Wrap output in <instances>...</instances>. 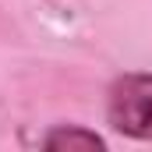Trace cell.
<instances>
[{"instance_id": "2", "label": "cell", "mask_w": 152, "mask_h": 152, "mask_svg": "<svg viewBox=\"0 0 152 152\" xmlns=\"http://www.w3.org/2000/svg\"><path fill=\"white\" fill-rule=\"evenodd\" d=\"M42 149H50V152H75V149L103 152L106 149V138L96 134V131H88V127H81V124H57L53 131H46Z\"/></svg>"}, {"instance_id": "1", "label": "cell", "mask_w": 152, "mask_h": 152, "mask_svg": "<svg viewBox=\"0 0 152 152\" xmlns=\"http://www.w3.org/2000/svg\"><path fill=\"white\" fill-rule=\"evenodd\" d=\"M106 120L117 134L152 142V75H120L106 88Z\"/></svg>"}]
</instances>
